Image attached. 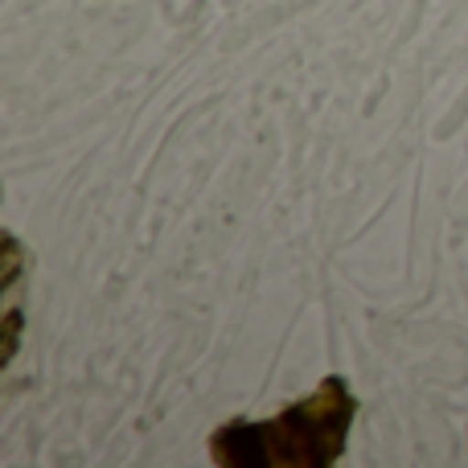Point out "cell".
Segmentation results:
<instances>
[{
  "mask_svg": "<svg viewBox=\"0 0 468 468\" xmlns=\"http://www.w3.org/2000/svg\"><path fill=\"white\" fill-rule=\"evenodd\" d=\"M354 420V390L333 374L271 420L222 423L210 436V461L222 468H329L346 456Z\"/></svg>",
  "mask_w": 468,
  "mask_h": 468,
  "instance_id": "1",
  "label": "cell"
}]
</instances>
